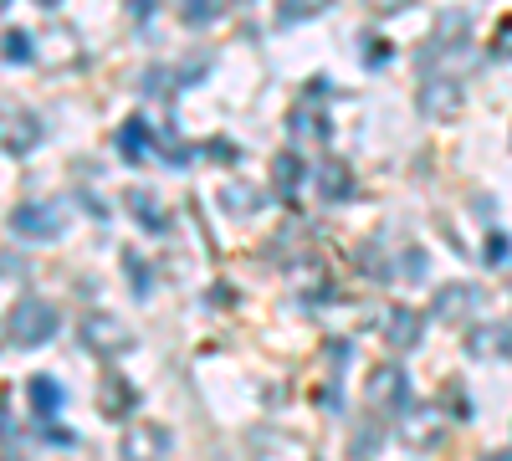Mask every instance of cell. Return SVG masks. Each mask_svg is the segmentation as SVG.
<instances>
[{
	"label": "cell",
	"mask_w": 512,
	"mask_h": 461,
	"mask_svg": "<svg viewBox=\"0 0 512 461\" xmlns=\"http://www.w3.org/2000/svg\"><path fill=\"white\" fill-rule=\"evenodd\" d=\"M405 277H410V282L425 277V257H420V251H405Z\"/></svg>",
	"instance_id": "28"
},
{
	"label": "cell",
	"mask_w": 512,
	"mask_h": 461,
	"mask_svg": "<svg viewBox=\"0 0 512 461\" xmlns=\"http://www.w3.org/2000/svg\"><path fill=\"white\" fill-rule=\"evenodd\" d=\"M292 134L333 139V123H328V113H323V103H318V98H308V103H297V108H292Z\"/></svg>",
	"instance_id": "11"
},
{
	"label": "cell",
	"mask_w": 512,
	"mask_h": 461,
	"mask_svg": "<svg viewBox=\"0 0 512 461\" xmlns=\"http://www.w3.org/2000/svg\"><path fill=\"white\" fill-rule=\"evenodd\" d=\"M123 262H128V282H134V292H139V298H149L154 272H149V267H139V257H123Z\"/></svg>",
	"instance_id": "22"
},
{
	"label": "cell",
	"mask_w": 512,
	"mask_h": 461,
	"mask_svg": "<svg viewBox=\"0 0 512 461\" xmlns=\"http://www.w3.org/2000/svg\"><path fill=\"white\" fill-rule=\"evenodd\" d=\"M36 118L26 108H6V154H31L36 149Z\"/></svg>",
	"instance_id": "10"
},
{
	"label": "cell",
	"mask_w": 512,
	"mask_h": 461,
	"mask_svg": "<svg viewBox=\"0 0 512 461\" xmlns=\"http://www.w3.org/2000/svg\"><path fill=\"white\" fill-rule=\"evenodd\" d=\"M472 349L477 354H512V328H477Z\"/></svg>",
	"instance_id": "17"
},
{
	"label": "cell",
	"mask_w": 512,
	"mask_h": 461,
	"mask_svg": "<svg viewBox=\"0 0 512 461\" xmlns=\"http://www.w3.org/2000/svg\"><path fill=\"white\" fill-rule=\"evenodd\" d=\"M128 211H134L139 226H149V231H164V226H169V216L159 211V200H154L149 190H128Z\"/></svg>",
	"instance_id": "13"
},
{
	"label": "cell",
	"mask_w": 512,
	"mask_h": 461,
	"mask_svg": "<svg viewBox=\"0 0 512 461\" xmlns=\"http://www.w3.org/2000/svg\"><path fill=\"white\" fill-rule=\"evenodd\" d=\"M11 231L26 236V241H52L67 231V211L62 205H41V200H26L11 211Z\"/></svg>",
	"instance_id": "2"
},
{
	"label": "cell",
	"mask_w": 512,
	"mask_h": 461,
	"mask_svg": "<svg viewBox=\"0 0 512 461\" xmlns=\"http://www.w3.org/2000/svg\"><path fill=\"white\" fill-rule=\"evenodd\" d=\"M487 461H512V456H507V451H497V456H487Z\"/></svg>",
	"instance_id": "30"
},
{
	"label": "cell",
	"mask_w": 512,
	"mask_h": 461,
	"mask_svg": "<svg viewBox=\"0 0 512 461\" xmlns=\"http://www.w3.org/2000/svg\"><path fill=\"white\" fill-rule=\"evenodd\" d=\"M36 6H57V0H36Z\"/></svg>",
	"instance_id": "31"
},
{
	"label": "cell",
	"mask_w": 512,
	"mask_h": 461,
	"mask_svg": "<svg viewBox=\"0 0 512 461\" xmlns=\"http://www.w3.org/2000/svg\"><path fill=\"white\" fill-rule=\"evenodd\" d=\"M400 6H410V0H369V11H384V16L400 11Z\"/></svg>",
	"instance_id": "29"
},
{
	"label": "cell",
	"mask_w": 512,
	"mask_h": 461,
	"mask_svg": "<svg viewBox=\"0 0 512 461\" xmlns=\"http://www.w3.org/2000/svg\"><path fill=\"white\" fill-rule=\"evenodd\" d=\"M118 154H123L128 164H139V159L159 154V139H154V129H149V123H144L139 113H134V118H128L123 129H118Z\"/></svg>",
	"instance_id": "6"
},
{
	"label": "cell",
	"mask_w": 512,
	"mask_h": 461,
	"mask_svg": "<svg viewBox=\"0 0 512 461\" xmlns=\"http://www.w3.org/2000/svg\"><path fill=\"white\" fill-rule=\"evenodd\" d=\"M328 6H333V0H277V16L292 26V21H308V16H318Z\"/></svg>",
	"instance_id": "18"
},
{
	"label": "cell",
	"mask_w": 512,
	"mask_h": 461,
	"mask_svg": "<svg viewBox=\"0 0 512 461\" xmlns=\"http://www.w3.org/2000/svg\"><path fill=\"white\" fill-rule=\"evenodd\" d=\"M272 180H277V190H282V195H292V190H297V180H303V159H297L292 149H282V154L272 159Z\"/></svg>",
	"instance_id": "15"
},
{
	"label": "cell",
	"mask_w": 512,
	"mask_h": 461,
	"mask_svg": "<svg viewBox=\"0 0 512 461\" xmlns=\"http://www.w3.org/2000/svg\"><path fill=\"white\" fill-rule=\"evenodd\" d=\"M492 57H512V16H502L492 31Z\"/></svg>",
	"instance_id": "23"
},
{
	"label": "cell",
	"mask_w": 512,
	"mask_h": 461,
	"mask_svg": "<svg viewBox=\"0 0 512 461\" xmlns=\"http://www.w3.org/2000/svg\"><path fill=\"white\" fill-rule=\"evenodd\" d=\"M369 405L374 410H405L410 405V390H405V374L400 369H390V364H379L374 374H369Z\"/></svg>",
	"instance_id": "5"
},
{
	"label": "cell",
	"mask_w": 512,
	"mask_h": 461,
	"mask_svg": "<svg viewBox=\"0 0 512 461\" xmlns=\"http://www.w3.org/2000/svg\"><path fill=\"white\" fill-rule=\"evenodd\" d=\"M318 190H323L328 200L354 195V170H349L344 159H323V164H318Z\"/></svg>",
	"instance_id": "12"
},
{
	"label": "cell",
	"mask_w": 512,
	"mask_h": 461,
	"mask_svg": "<svg viewBox=\"0 0 512 461\" xmlns=\"http://www.w3.org/2000/svg\"><path fill=\"white\" fill-rule=\"evenodd\" d=\"M128 16H134V21L144 26V21L154 16V0H128Z\"/></svg>",
	"instance_id": "26"
},
{
	"label": "cell",
	"mask_w": 512,
	"mask_h": 461,
	"mask_svg": "<svg viewBox=\"0 0 512 461\" xmlns=\"http://www.w3.org/2000/svg\"><path fill=\"white\" fill-rule=\"evenodd\" d=\"M507 251H512V246H507V236H502V231H492V236H487V267H507Z\"/></svg>",
	"instance_id": "24"
},
{
	"label": "cell",
	"mask_w": 512,
	"mask_h": 461,
	"mask_svg": "<svg viewBox=\"0 0 512 461\" xmlns=\"http://www.w3.org/2000/svg\"><path fill=\"white\" fill-rule=\"evenodd\" d=\"M31 52H36V47H31V36H26L21 26H6V62H11V67H26Z\"/></svg>",
	"instance_id": "19"
},
{
	"label": "cell",
	"mask_w": 512,
	"mask_h": 461,
	"mask_svg": "<svg viewBox=\"0 0 512 461\" xmlns=\"http://www.w3.org/2000/svg\"><path fill=\"white\" fill-rule=\"evenodd\" d=\"M159 451H169V431L164 426H134L123 436V456L128 461H159Z\"/></svg>",
	"instance_id": "8"
},
{
	"label": "cell",
	"mask_w": 512,
	"mask_h": 461,
	"mask_svg": "<svg viewBox=\"0 0 512 461\" xmlns=\"http://www.w3.org/2000/svg\"><path fill=\"white\" fill-rule=\"evenodd\" d=\"M26 390H31L36 415H52V410H62V385H57V380H47V374H36V380H26Z\"/></svg>",
	"instance_id": "14"
},
{
	"label": "cell",
	"mask_w": 512,
	"mask_h": 461,
	"mask_svg": "<svg viewBox=\"0 0 512 461\" xmlns=\"http://www.w3.org/2000/svg\"><path fill=\"white\" fill-rule=\"evenodd\" d=\"M466 31H472V21H466V11H441V26H436V41H461Z\"/></svg>",
	"instance_id": "21"
},
{
	"label": "cell",
	"mask_w": 512,
	"mask_h": 461,
	"mask_svg": "<svg viewBox=\"0 0 512 461\" xmlns=\"http://www.w3.org/2000/svg\"><path fill=\"white\" fill-rule=\"evenodd\" d=\"M82 344L98 349V354H128L139 339H134V328H128L123 318H113V313H88V318H82Z\"/></svg>",
	"instance_id": "3"
},
{
	"label": "cell",
	"mask_w": 512,
	"mask_h": 461,
	"mask_svg": "<svg viewBox=\"0 0 512 461\" xmlns=\"http://www.w3.org/2000/svg\"><path fill=\"white\" fill-rule=\"evenodd\" d=\"M221 200H226V205H231V211H246V205H251V200H256V195H251V190H226V195H221Z\"/></svg>",
	"instance_id": "27"
},
{
	"label": "cell",
	"mask_w": 512,
	"mask_h": 461,
	"mask_svg": "<svg viewBox=\"0 0 512 461\" xmlns=\"http://www.w3.org/2000/svg\"><path fill=\"white\" fill-rule=\"evenodd\" d=\"M420 108H425V118H461V82L456 77H431V82H425V88H420Z\"/></svg>",
	"instance_id": "4"
},
{
	"label": "cell",
	"mask_w": 512,
	"mask_h": 461,
	"mask_svg": "<svg viewBox=\"0 0 512 461\" xmlns=\"http://www.w3.org/2000/svg\"><path fill=\"white\" fill-rule=\"evenodd\" d=\"M477 303H482V292H477V287L451 282V287H441V292H436V308H431V313H436L441 323H456V318H466V313H472Z\"/></svg>",
	"instance_id": "7"
},
{
	"label": "cell",
	"mask_w": 512,
	"mask_h": 461,
	"mask_svg": "<svg viewBox=\"0 0 512 461\" xmlns=\"http://www.w3.org/2000/svg\"><path fill=\"white\" fill-rule=\"evenodd\" d=\"M98 405H103L108 415H123L128 405H134V390H128V380H118V374H108V380H103V395H98Z\"/></svg>",
	"instance_id": "16"
},
{
	"label": "cell",
	"mask_w": 512,
	"mask_h": 461,
	"mask_svg": "<svg viewBox=\"0 0 512 461\" xmlns=\"http://www.w3.org/2000/svg\"><path fill=\"white\" fill-rule=\"evenodd\" d=\"M57 308L47 303V298H21L16 308H11V318H6V339L16 344V349H41L57 333Z\"/></svg>",
	"instance_id": "1"
},
{
	"label": "cell",
	"mask_w": 512,
	"mask_h": 461,
	"mask_svg": "<svg viewBox=\"0 0 512 461\" xmlns=\"http://www.w3.org/2000/svg\"><path fill=\"white\" fill-rule=\"evenodd\" d=\"M180 16L190 26H210V21L221 16V0H180Z\"/></svg>",
	"instance_id": "20"
},
{
	"label": "cell",
	"mask_w": 512,
	"mask_h": 461,
	"mask_svg": "<svg viewBox=\"0 0 512 461\" xmlns=\"http://www.w3.org/2000/svg\"><path fill=\"white\" fill-rule=\"evenodd\" d=\"M420 328H425V318L415 308H390V318H384V339H390V349H415Z\"/></svg>",
	"instance_id": "9"
},
{
	"label": "cell",
	"mask_w": 512,
	"mask_h": 461,
	"mask_svg": "<svg viewBox=\"0 0 512 461\" xmlns=\"http://www.w3.org/2000/svg\"><path fill=\"white\" fill-rule=\"evenodd\" d=\"M395 57V47H390V41H369V47H364V67H384V62H390Z\"/></svg>",
	"instance_id": "25"
}]
</instances>
